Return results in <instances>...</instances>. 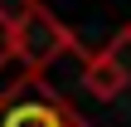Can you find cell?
Listing matches in <instances>:
<instances>
[{
    "mask_svg": "<svg viewBox=\"0 0 131 127\" xmlns=\"http://www.w3.org/2000/svg\"><path fill=\"white\" fill-rule=\"evenodd\" d=\"M0 127H88L73 103L44 83V73H24L0 93Z\"/></svg>",
    "mask_w": 131,
    "mask_h": 127,
    "instance_id": "obj_2",
    "label": "cell"
},
{
    "mask_svg": "<svg viewBox=\"0 0 131 127\" xmlns=\"http://www.w3.org/2000/svg\"><path fill=\"white\" fill-rule=\"evenodd\" d=\"M126 49H122V39H112V44H102V49H88L78 64V78H83V88L97 98V103H112V98H122L131 83V64L122 59Z\"/></svg>",
    "mask_w": 131,
    "mask_h": 127,
    "instance_id": "obj_3",
    "label": "cell"
},
{
    "mask_svg": "<svg viewBox=\"0 0 131 127\" xmlns=\"http://www.w3.org/2000/svg\"><path fill=\"white\" fill-rule=\"evenodd\" d=\"M10 15H15V59H19L29 73H44V69L58 64L63 54H73V59L88 54V49L78 44V34H73L49 5L19 0V10H10Z\"/></svg>",
    "mask_w": 131,
    "mask_h": 127,
    "instance_id": "obj_1",
    "label": "cell"
},
{
    "mask_svg": "<svg viewBox=\"0 0 131 127\" xmlns=\"http://www.w3.org/2000/svg\"><path fill=\"white\" fill-rule=\"evenodd\" d=\"M15 64V15L0 5V69Z\"/></svg>",
    "mask_w": 131,
    "mask_h": 127,
    "instance_id": "obj_4",
    "label": "cell"
},
{
    "mask_svg": "<svg viewBox=\"0 0 131 127\" xmlns=\"http://www.w3.org/2000/svg\"><path fill=\"white\" fill-rule=\"evenodd\" d=\"M0 5H5V0H0Z\"/></svg>",
    "mask_w": 131,
    "mask_h": 127,
    "instance_id": "obj_6",
    "label": "cell"
},
{
    "mask_svg": "<svg viewBox=\"0 0 131 127\" xmlns=\"http://www.w3.org/2000/svg\"><path fill=\"white\" fill-rule=\"evenodd\" d=\"M117 39H122V49H131V24H122V29H117Z\"/></svg>",
    "mask_w": 131,
    "mask_h": 127,
    "instance_id": "obj_5",
    "label": "cell"
}]
</instances>
